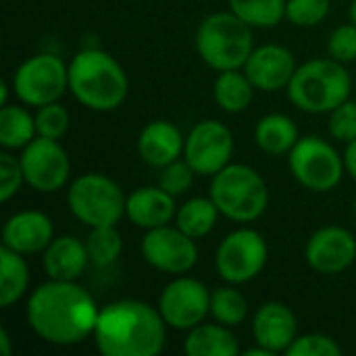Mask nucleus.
I'll return each mask as SVG.
<instances>
[{
  "label": "nucleus",
  "mask_w": 356,
  "mask_h": 356,
  "mask_svg": "<svg viewBox=\"0 0 356 356\" xmlns=\"http://www.w3.org/2000/svg\"><path fill=\"white\" fill-rule=\"evenodd\" d=\"M98 305L77 282L48 280L27 298L25 317L31 332L54 346H75L94 336Z\"/></svg>",
  "instance_id": "f257e3e1"
},
{
  "label": "nucleus",
  "mask_w": 356,
  "mask_h": 356,
  "mask_svg": "<svg viewBox=\"0 0 356 356\" xmlns=\"http://www.w3.org/2000/svg\"><path fill=\"white\" fill-rule=\"evenodd\" d=\"M167 327L159 307L123 298L100 309L92 338L104 356H156L165 350Z\"/></svg>",
  "instance_id": "f03ea898"
},
{
  "label": "nucleus",
  "mask_w": 356,
  "mask_h": 356,
  "mask_svg": "<svg viewBox=\"0 0 356 356\" xmlns=\"http://www.w3.org/2000/svg\"><path fill=\"white\" fill-rule=\"evenodd\" d=\"M69 92L90 111L111 113L125 102L129 79L113 54L83 48L69 63Z\"/></svg>",
  "instance_id": "7ed1b4c3"
},
{
  "label": "nucleus",
  "mask_w": 356,
  "mask_h": 356,
  "mask_svg": "<svg viewBox=\"0 0 356 356\" xmlns=\"http://www.w3.org/2000/svg\"><path fill=\"white\" fill-rule=\"evenodd\" d=\"M350 90L353 77L346 65L327 56L307 60L296 69L288 86V98L305 113L330 115L350 98Z\"/></svg>",
  "instance_id": "20e7f679"
},
{
  "label": "nucleus",
  "mask_w": 356,
  "mask_h": 356,
  "mask_svg": "<svg viewBox=\"0 0 356 356\" xmlns=\"http://www.w3.org/2000/svg\"><path fill=\"white\" fill-rule=\"evenodd\" d=\"M194 42L198 56L215 71L242 69L254 50L252 27L232 10L204 17Z\"/></svg>",
  "instance_id": "39448f33"
},
{
  "label": "nucleus",
  "mask_w": 356,
  "mask_h": 356,
  "mask_svg": "<svg viewBox=\"0 0 356 356\" xmlns=\"http://www.w3.org/2000/svg\"><path fill=\"white\" fill-rule=\"evenodd\" d=\"M209 196L219 213L236 223H252L269 207V188L259 171L242 163H229L213 175Z\"/></svg>",
  "instance_id": "423d86ee"
},
{
  "label": "nucleus",
  "mask_w": 356,
  "mask_h": 356,
  "mask_svg": "<svg viewBox=\"0 0 356 356\" xmlns=\"http://www.w3.org/2000/svg\"><path fill=\"white\" fill-rule=\"evenodd\" d=\"M125 202L121 186L102 173H83L67 190L71 215L88 227L117 225L125 217Z\"/></svg>",
  "instance_id": "0eeeda50"
},
{
  "label": "nucleus",
  "mask_w": 356,
  "mask_h": 356,
  "mask_svg": "<svg viewBox=\"0 0 356 356\" xmlns=\"http://www.w3.org/2000/svg\"><path fill=\"white\" fill-rule=\"evenodd\" d=\"M288 167L302 188L321 194L334 190L346 173L344 154L319 136L300 138L288 154Z\"/></svg>",
  "instance_id": "6e6552de"
},
{
  "label": "nucleus",
  "mask_w": 356,
  "mask_h": 356,
  "mask_svg": "<svg viewBox=\"0 0 356 356\" xmlns=\"http://www.w3.org/2000/svg\"><path fill=\"white\" fill-rule=\"evenodd\" d=\"M10 90L25 106L56 102L69 90V65L50 52L33 54L15 69Z\"/></svg>",
  "instance_id": "1a4fd4ad"
},
{
  "label": "nucleus",
  "mask_w": 356,
  "mask_h": 356,
  "mask_svg": "<svg viewBox=\"0 0 356 356\" xmlns=\"http://www.w3.org/2000/svg\"><path fill=\"white\" fill-rule=\"evenodd\" d=\"M269 261L267 240L252 227H238L227 234L215 252V267L223 282L242 286L263 273Z\"/></svg>",
  "instance_id": "9d476101"
},
{
  "label": "nucleus",
  "mask_w": 356,
  "mask_h": 356,
  "mask_svg": "<svg viewBox=\"0 0 356 356\" xmlns=\"http://www.w3.org/2000/svg\"><path fill=\"white\" fill-rule=\"evenodd\" d=\"M25 184L42 194L58 192L71 177V161L58 140L35 136L19 154Z\"/></svg>",
  "instance_id": "9b49d317"
},
{
  "label": "nucleus",
  "mask_w": 356,
  "mask_h": 356,
  "mask_svg": "<svg viewBox=\"0 0 356 356\" xmlns=\"http://www.w3.org/2000/svg\"><path fill=\"white\" fill-rule=\"evenodd\" d=\"M165 323L177 332H190L211 315V290L196 277L177 275L159 296Z\"/></svg>",
  "instance_id": "f8f14e48"
},
{
  "label": "nucleus",
  "mask_w": 356,
  "mask_h": 356,
  "mask_svg": "<svg viewBox=\"0 0 356 356\" xmlns=\"http://www.w3.org/2000/svg\"><path fill=\"white\" fill-rule=\"evenodd\" d=\"M140 252L152 269L171 275H184L198 263L196 240L184 234L177 225L148 229L142 238Z\"/></svg>",
  "instance_id": "ddd939ff"
},
{
  "label": "nucleus",
  "mask_w": 356,
  "mask_h": 356,
  "mask_svg": "<svg viewBox=\"0 0 356 356\" xmlns=\"http://www.w3.org/2000/svg\"><path fill=\"white\" fill-rule=\"evenodd\" d=\"M234 156V134L232 129L215 119L196 123L186 136L184 159L192 165L196 175L213 177L229 165Z\"/></svg>",
  "instance_id": "4468645a"
},
{
  "label": "nucleus",
  "mask_w": 356,
  "mask_h": 356,
  "mask_svg": "<svg viewBox=\"0 0 356 356\" xmlns=\"http://www.w3.org/2000/svg\"><path fill=\"white\" fill-rule=\"evenodd\" d=\"M309 267L321 275L344 273L356 261L355 236L340 225H325L317 229L305 248Z\"/></svg>",
  "instance_id": "2eb2a0df"
},
{
  "label": "nucleus",
  "mask_w": 356,
  "mask_h": 356,
  "mask_svg": "<svg viewBox=\"0 0 356 356\" xmlns=\"http://www.w3.org/2000/svg\"><path fill=\"white\" fill-rule=\"evenodd\" d=\"M242 69L257 90L280 92L288 90L298 65L292 50H288L286 46L265 44L252 50Z\"/></svg>",
  "instance_id": "dca6fc26"
},
{
  "label": "nucleus",
  "mask_w": 356,
  "mask_h": 356,
  "mask_svg": "<svg viewBox=\"0 0 356 356\" xmlns=\"http://www.w3.org/2000/svg\"><path fill=\"white\" fill-rule=\"evenodd\" d=\"M252 336L271 355H286L298 338V319L288 305L277 300L265 302L252 317Z\"/></svg>",
  "instance_id": "f3484780"
},
{
  "label": "nucleus",
  "mask_w": 356,
  "mask_h": 356,
  "mask_svg": "<svg viewBox=\"0 0 356 356\" xmlns=\"http://www.w3.org/2000/svg\"><path fill=\"white\" fill-rule=\"evenodd\" d=\"M54 240L52 219L42 211H19L2 227V246L19 254H38Z\"/></svg>",
  "instance_id": "a211bd4d"
},
{
  "label": "nucleus",
  "mask_w": 356,
  "mask_h": 356,
  "mask_svg": "<svg viewBox=\"0 0 356 356\" xmlns=\"http://www.w3.org/2000/svg\"><path fill=\"white\" fill-rule=\"evenodd\" d=\"M186 138L171 121H150L138 136V152L142 161L154 169H163L169 163L184 156Z\"/></svg>",
  "instance_id": "6ab92c4d"
},
{
  "label": "nucleus",
  "mask_w": 356,
  "mask_h": 356,
  "mask_svg": "<svg viewBox=\"0 0 356 356\" xmlns=\"http://www.w3.org/2000/svg\"><path fill=\"white\" fill-rule=\"evenodd\" d=\"M177 204L175 196L165 192L161 186L138 188L127 196L125 202V217L140 229H154L161 225H169L175 221Z\"/></svg>",
  "instance_id": "aec40b11"
},
{
  "label": "nucleus",
  "mask_w": 356,
  "mask_h": 356,
  "mask_svg": "<svg viewBox=\"0 0 356 356\" xmlns=\"http://www.w3.org/2000/svg\"><path fill=\"white\" fill-rule=\"evenodd\" d=\"M90 265L86 242L75 236H58L42 252V267L48 280L77 282Z\"/></svg>",
  "instance_id": "412c9836"
},
{
  "label": "nucleus",
  "mask_w": 356,
  "mask_h": 356,
  "mask_svg": "<svg viewBox=\"0 0 356 356\" xmlns=\"http://www.w3.org/2000/svg\"><path fill=\"white\" fill-rule=\"evenodd\" d=\"M184 350L188 356H238L240 340L232 327L221 323H198L192 327L184 340Z\"/></svg>",
  "instance_id": "4be33fe9"
},
{
  "label": "nucleus",
  "mask_w": 356,
  "mask_h": 356,
  "mask_svg": "<svg viewBox=\"0 0 356 356\" xmlns=\"http://www.w3.org/2000/svg\"><path fill=\"white\" fill-rule=\"evenodd\" d=\"M300 140L298 125L292 117L284 113H269L259 119L254 127V142L257 146L271 156L290 154V150Z\"/></svg>",
  "instance_id": "5701e85b"
},
{
  "label": "nucleus",
  "mask_w": 356,
  "mask_h": 356,
  "mask_svg": "<svg viewBox=\"0 0 356 356\" xmlns=\"http://www.w3.org/2000/svg\"><path fill=\"white\" fill-rule=\"evenodd\" d=\"M254 86L244 73V69L219 71L213 83V98L217 106L225 113H244L254 100Z\"/></svg>",
  "instance_id": "b1692460"
},
{
  "label": "nucleus",
  "mask_w": 356,
  "mask_h": 356,
  "mask_svg": "<svg viewBox=\"0 0 356 356\" xmlns=\"http://www.w3.org/2000/svg\"><path fill=\"white\" fill-rule=\"evenodd\" d=\"M29 288V267L25 254L0 246V307L8 309L19 302Z\"/></svg>",
  "instance_id": "393cba45"
},
{
  "label": "nucleus",
  "mask_w": 356,
  "mask_h": 356,
  "mask_svg": "<svg viewBox=\"0 0 356 356\" xmlns=\"http://www.w3.org/2000/svg\"><path fill=\"white\" fill-rule=\"evenodd\" d=\"M219 209L213 202L211 196H194L190 200H186L181 207H177L175 213V225L188 234L194 240H200L204 236H209L213 232V227L217 225L219 219Z\"/></svg>",
  "instance_id": "a878e982"
},
{
  "label": "nucleus",
  "mask_w": 356,
  "mask_h": 356,
  "mask_svg": "<svg viewBox=\"0 0 356 356\" xmlns=\"http://www.w3.org/2000/svg\"><path fill=\"white\" fill-rule=\"evenodd\" d=\"M35 136V117L25 106L4 104L0 108V146L4 150H23Z\"/></svg>",
  "instance_id": "bb28decb"
},
{
  "label": "nucleus",
  "mask_w": 356,
  "mask_h": 356,
  "mask_svg": "<svg viewBox=\"0 0 356 356\" xmlns=\"http://www.w3.org/2000/svg\"><path fill=\"white\" fill-rule=\"evenodd\" d=\"M211 317L213 321L227 325V327H238L248 319V300L246 296L234 286H221L211 292Z\"/></svg>",
  "instance_id": "cd10ccee"
},
{
  "label": "nucleus",
  "mask_w": 356,
  "mask_h": 356,
  "mask_svg": "<svg viewBox=\"0 0 356 356\" xmlns=\"http://www.w3.org/2000/svg\"><path fill=\"white\" fill-rule=\"evenodd\" d=\"M227 4L250 27H275L286 17L288 0H227Z\"/></svg>",
  "instance_id": "c85d7f7f"
},
{
  "label": "nucleus",
  "mask_w": 356,
  "mask_h": 356,
  "mask_svg": "<svg viewBox=\"0 0 356 356\" xmlns=\"http://www.w3.org/2000/svg\"><path fill=\"white\" fill-rule=\"evenodd\" d=\"M83 242L94 267H111L123 252V238L117 225L90 227V234Z\"/></svg>",
  "instance_id": "c756f323"
},
{
  "label": "nucleus",
  "mask_w": 356,
  "mask_h": 356,
  "mask_svg": "<svg viewBox=\"0 0 356 356\" xmlns=\"http://www.w3.org/2000/svg\"><path fill=\"white\" fill-rule=\"evenodd\" d=\"M35 131L42 138H50V140H60L67 129H69V111L56 100L44 106H38L35 111Z\"/></svg>",
  "instance_id": "7c9ffc66"
},
{
  "label": "nucleus",
  "mask_w": 356,
  "mask_h": 356,
  "mask_svg": "<svg viewBox=\"0 0 356 356\" xmlns=\"http://www.w3.org/2000/svg\"><path fill=\"white\" fill-rule=\"evenodd\" d=\"M332 0H288L286 19L296 27H315L330 15Z\"/></svg>",
  "instance_id": "2f4dec72"
},
{
  "label": "nucleus",
  "mask_w": 356,
  "mask_h": 356,
  "mask_svg": "<svg viewBox=\"0 0 356 356\" xmlns=\"http://www.w3.org/2000/svg\"><path fill=\"white\" fill-rule=\"evenodd\" d=\"M194 175L196 171L192 169V165L186 161V159H177L173 163H169L167 167L161 169V175H159V186L169 192L171 196H181L186 194L192 184H194Z\"/></svg>",
  "instance_id": "473e14b6"
},
{
  "label": "nucleus",
  "mask_w": 356,
  "mask_h": 356,
  "mask_svg": "<svg viewBox=\"0 0 356 356\" xmlns=\"http://www.w3.org/2000/svg\"><path fill=\"white\" fill-rule=\"evenodd\" d=\"M288 356H340L342 346L325 334H302L288 348Z\"/></svg>",
  "instance_id": "72a5a7b5"
},
{
  "label": "nucleus",
  "mask_w": 356,
  "mask_h": 356,
  "mask_svg": "<svg viewBox=\"0 0 356 356\" xmlns=\"http://www.w3.org/2000/svg\"><path fill=\"white\" fill-rule=\"evenodd\" d=\"M327 56L338 63H355L356 60V25L350 21L346 25L336 27L327 40Z\"/></svg>",
  "instance_id": "f704fd0d"
},
{
  "label": "nucleus",
  "mask_w": 356,
  "mask_h": 356,
  "mask_svg": "<svg viewBox=\"0 0 356 356\" xmlns=\"http://www.w3.org/2000/svg\"><path fill=\"white\" fill-rule=\"evenodd\" d=\"M25 184L23 167L19 156H13L8 150L0 152V200L8 202Z\"/></svg>",
  "instance_id": "c9c22d12"
},
{
  "label": "nucleus",
  "mask_w": 356,
  "mask_h": 356,
  "mask_svg": "<svg viewBox=\"0 0 356 356\" xmlns=\"http://www.w3.org/2000/svg\"><path fill=\"white\" fill-rule=\"evenodd\" d=\"M327 127H330V134H332V138L334 140H338V142H344V144H348V142H353L356 140V102L355 100H346V102H342L338 108H334L332 113H330V123H327Z\"/></svg>",
  "instance_id": "e433bc0d"
},
{
  "label": "nucleus",
  "mask_w": 356,
  "mask_h": 356,
  "mask_svg": "<svg viewBox=\"0 0 356 356\" xmlns=\"http://www.w3.org/2000/svg\"><path fill=\"white\" fill-rule=\"evenodd\" d=\"M344 165H346V173L356 181V140L346 144V150H344Z\"/></svg>",
  "instance_id": "4c0bfd02"
},
{
  "label": "nucleus",
  "mask_w": 356,
  "mask_h": 356,
  "mask_svg": "<svg viewBox=\"0 0 356 356\" xmlns=\"http://www.w3.org/2000/svg\"><path fill=\"white\" fill-rule=\"evenodd\" d=\"M0 353L4 356H10L13 355V348H10V336H8V332L2 327L0 330Z\"/></svg>",
  "instance_id": "58836bf2"
},
{
  "label": "nucleus",
  "mask_w": 356,
  "mask_h": 356,
  "mask_svg": "<svg viewBox=\"0 0 356 356\" xmlns=\"http://www.w3.org/2000/svg\"><path fill=\"white\" fill-rule=\"evenodd\" d=\"M242 355L244 356H273L271 353H269V350H267V348H263V346H259V344H257L254 348H248V350H244Z\"/></svg>",
  "instance_id": "ea45409f"
},
{
  "label": "nucleus",
  "mask_w": 356,
  "mask_h": 356,
  "mask_svg": "<svg viewBox=\"0 0 356 356\" xmlns=\"http://www.w3.org/2000/svg\"><path fill=\"white\" fill-rule=\"evenodd\" d=\"M348 17H350V21L356 25V0H353V4H350V10H348Z\"/></svg>",
  "instance_id": "a19ab883"
},
{
  "label": "nucleus",
  "mask_w": 356,
  "mask_h": 356,
  "mask_svg": "<svg viewBox=\"0 0 356 356\" xmlns=\"http://www.w3.org/2000/svg\"><path fill=\"white\" fill-rule=\"evenodd\" d=\"M353 211H355V219H356V198H355V204H353Z\"/></svg>",
  "instance_id": "79ce46f5"
}]
</instances>
